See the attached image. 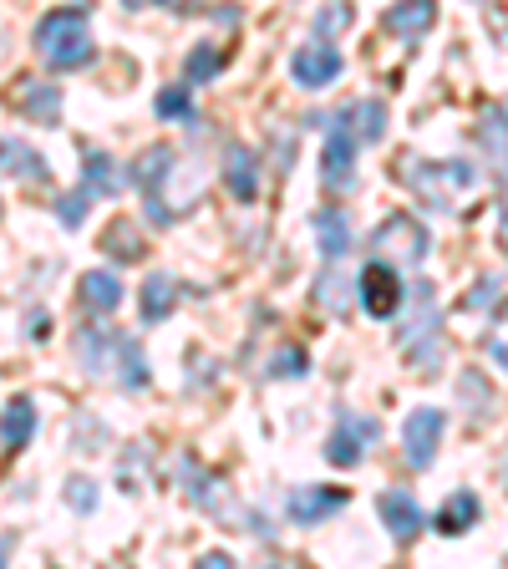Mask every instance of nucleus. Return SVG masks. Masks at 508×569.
I'll return each mask as SVG.
<instances>
[{"instance_id":"1","label":"nucleus","mask_w":508,"mask_h":569,"mask_svg":"<svg viewBox=\"0 0 508 569\" xmlns=\"http://www.w3.org/2000/svg\"><path fill=\"white\" fill-rule=\"evenodd\" d=\"M77 356H82L87 377H107V381H118V387H128V391L148 387V361H142L138 341L122 336V331H112L107 320H92V326L77 331Z\"/></svg>"},{"instance_id":"2","label":"nucleus","mask_w":508,"mask_h":569,"mask_svg":"<svg viewBox=\"0 0 508 569\" xmlns=\"http://www.w3.org/2000/svg\"><path fill=\"white\" fill-rule=\"evenodd\" d=\"M402 178L412 183V193L438 213H452L468 193L478 189V168L468 158H448V163H422L417 153L402 158Z\"/></svg>"},{"instance_id":"3","label":"nucleus","mask_w":508,"mask_h":569,"mask_svg":"<svg viewBox=\"0 0 508 569\" xmlns=\"http://www.w3.org/2000/svg\"><path fill=\"white\" fill-rule=\"evenodd\" d=\"M36 51H41V61H47L51 71L87 67V61H92V51H97L87 16L82 11H51V16H41V26H36Z\"/></svg>"},{"instance_id":"4","label":"nucleus","mask_w":508,"mask_h":569,"mask_svg":"<svg viewBox=\"0 0 508 569\" xmlns=\"http://www.w3.org/2000/svg\"><path fill=\"white\" fill-rule=\"evenodd\" d=\"M397 346L407 351L412 371H432L442 367V320H438V296H432V284H417L412 306H407L402 326H397Z\"/></svg>"},{"instance_id":"5","label":"nucleus","mask_w":508,"mask_h":569,"mask_svg":"<svg viewBox=\"0 0 508 569\" xmlns=\"http://www.w3.org/2000/svg\"><path fill=\"white\" fill-rule=\"evenodd\" d=\"M178 483H183V493L199 503V509H209L219 523H229V529H245V533H270L265 529V519L255 509H245L235 493H229L219 478L209 473V468H199V458H178Z\"/></svg>"},{"instance_id":"6","label":"nucleus","mask_w":508,"mask_h":569,"mask_svg":"<svg viewBox=\"0 0 508 569\" xmlns=\"http://www.w3.org/2000/svg\"><path fill=\"white\" fill-rule=\"evenodd\" d=\"M316 128H326V153H320V178H326V189L341 193L356 183V132H351V118L346 112H310Z\"/></svg>"},{"instance_id":"7","label":"nucleus","mask_w":508,"mask_h":569,"mask_svg":"<svg viewBox=\"0 0 508 569\" xmlns=\"http://www.w3.org/2000/svg\"><path fill=\"white\" fill-rule=\"evenodd\" d=\"M371 254L391 270H412V264L427 260V229L417 224L412 213H387L371 234Z\"/></svg>"},{"instance_id":"8","label":"nucleus","mask_w":508,"mask_h":569,"mask_svg":"<svg viewBox=\"0 0 508 569\" xmlns=\"http://www.w3.org/2000/svg\"><path fill=\"white\" fill-rule=\"evenodd\" d=\"M361 306H367V316H377V320H391L397 310H402V300H407V284L397 280V270L391 264H367L361 270Z\"/></svg>"},{"instance_id":"9","label":"nucleus","mask_w":508,"mask_h":569,"mask_svg":"<svg viewBox=\"0 0 508 569\" xmlns=\"http://www.w3.org/2000/svg\"><path fill=\"white\" fill-rule=\"evenodd\" d=\"M442 427L448 417L438 407H417L402 427V452H407V468H427V462L438 458V442H442Z\"/></svg>"},{"instance_id":"10","label":"nucleus","mask_w":508,"mask_h":569,"mask_svg":"<svg viewBox=\"0 0 508 569\" xmlns=\"http://www.w3.org/2000/svg\"><path fill=\"white\" fill-rule=\"evenodd\" d=\"M381 438V427L371 422V417H356V412H346L341 422H336V432H331V442H326V458L336 462V468H356V462L367 458V448Z\"/></svg>"},{"instance_id":"11","label":"nucleus","mask_w":508,"mask_h":569,"mask_svg":"<svg viewBox=\"0 0 508 569\" xmlns=\"http://www.w3.org/2000/svg\"><path fill=\"white\" fill-rule=\"evenodd\" d=\"M336 77H341V51H336V41L316 36V41H306V47L296 51V82L300 87L320 92V87H331Z\"/></svg>"},{"instance_id":"12","label":"nucleus","mask_w":508,"mask_h":569,"mask_svg":"<svg viewBox=\"0 0 508 569\" xmlns=\"http://www.w3.org/2000/svg\"><path fill=\"white\" fill-rule=\"evenodd\" d=\"M377 513H381V523H387V533L397 539V545H412L417 533H422V523H427V513L417 509V498L407 493V488H387V493L377 498Z\"/></svg>"},{"instance_id":"13","label":"nucleus","mask_w":508,"mask_h":569,"mask_svg":"<svg viewBox=\"0 0 508 569\" xmlns=\"http://www.w3.org/2000/svg\"><path fill=\"white\" fill-rule=\"evenodd\" d=\"M285 509H290V523H326L346 509V488H296Z\"/></svg>"},{"instance_id":"14","label":"nucleus","mask_w":508,"mask_h":569,"mask_svg":"<svg viewBox=\"0 0 508 569\" xmlns=\"http://www.w3.org/2000/svg\"><path fill=\"white\" fill-rule=\"evenodd\" d=\"M432 21H438V0H397V6L381 16V26H387L397 41H417V36H427Z\"/></svg>"},{"instance_id":"15","label":"nucleus","mask_w":508,"mask_h":569,"mask_svg":"<svg viewBox=\"0 0 508 569\" xmlns=\"http://www.w3.org/2000/svg\"><path fill=\"white\" fill-rule=\"evenodd\" d=\"M225 183H229V193L245 203L260 193V158L249 153L245 142H229L225 148Z\"/></svg>"},{"instance_id":"16","label":"nucleus","mask_w":508,"mask_h":569,"mask_svg":"<svg viewBox=\"0 0 508 569\" xmlns=\"http://www.w3.org/2000/svg\"><path fill=\"white\" fill-rule=\"evenodd\" d=\"M310 224H316V244H320V254H326V260H346V254H351L356 249V239H351V219H346L341 209H316V219H310Z\"/></svg>"},{"instance_id":"17","label":"nucleus","mask_w":508,"mask_h":569,"mask_svg":"<svg viewBox=\"0 0 508 569\" xmlns=\"http://www.w3.org/2000/svg\"><path fill=\"white\" fill-rule=\"evenodd\" d=\"M356 290H361V284H351L341 270H320V274H316V284H310V300H316V306L326 310V316L346 320V316H351Z\"/></svg>"},{"instance_id":"18","label":"nucleus","mask_w":508,"mask_h":569,"mask_svg":"<svg viewBox=\"0 0 508 569\" xmlns=\"http://www.w3.org/2000/svg\"><path fill=\"white\" fill-rule=\"evenodd\" d=\"M178 296H183V290H178L173 274H148V280H142V296H138V316L148 320V326H158V320L173 316Z\"/></svg>"},{"instance_id":"19","label":"nucleus","mask_w":508,"mask_h":569,"mask_svg":"<svg viewBox=\"0 0 508 569\" xmlns=\"http://www.w3.org/2000/svg\"><path fill=\"white\" fill-rule=\"evenodd\" d=\"M173 163H178V148H168V142H153V148L132 163V183L142 189V199H153V193L163 189V178L173 173Z\"/></svg>"},{"instance_id":"20","label":"nucleus","mask_w":508,"mask_h":569,"mask_svg":"<svg viewBox=\"0 0 508 569\" xmlns=\"http://www.w3.org/2000/svg\"><path fill=\"white\" fill-rule=\"evenodd\" d=\"M16 102H21V112L31 122H41V128H57L61 122V87L57 82H26L21 92H16Z\"/></svg>"},{"instance_id":"21","label":"nucleus","mask_w":508,"mask_h":569,"mask_svg":"<svg viewBox=\"0 0 508 569\" xmlns=\"http://www.w3.org/2000/svg\"><path fill=\"white\" fill-rule=\"evenodd\" d=\"M0 168L11 178H21V183H41V178H47L41 153H36L31 142H16V138H0Z\"/></svg>"},{"instance_id":"22","label":"nucleus","mask_w":508,"mask_h":569,"mask_svg":"<svg viewBox=\"0 0 508 569\" xmlns=\"http://www.w3.org/2000/svg\"><path fill=\"white\" fill-rule=\"evenodd\" d=\"M31 432H36V402L31 397H11L6 412H0V442H6V448H26Z\"/></svg>"},{"instance_id":"23","label":"nucleus","mask_w":508,"mask_h":569,"mask_svg":"<svg viewBox=\"0 0 508 569\" xmlns=\"http://www.w3.org/2000/svg\"><path fill=\"white\" fill-rule=\"evenodd\" d=\"M77 290H82V306L97 310V316L118 310V300H122V284H118V274H112V270H87Z\"/></svg>"},{"instance_id":"24","label":"nucleus","mask_w":508,"mask_h":569,"mask_svg":"<svg viewBox=\"0 0 508 569\" xmlns=\"http://www.w3.org/2000/svg\"><path fill=\"white\" fill-rule=\"evenodd\" d=\"M478 513H484V503H478V493H468V488H458V493L448 498L438 509V529L442 533H462V529H474Z\"/></svg>"},{"instance_id":"25","label":"nucleus","mask_w":508,"mask_h":569,"mask_svg":"<svg viewBox=\"0 0 508 569\" xmlns=\"http://www.w3.org/2000/svg\"><path fill=\"white\" fill-rule=\"evenodd\" d=\"M102 249L112 254V260H142V229L132 224V219H112L107 224V234H102Z\"/></svg>"},{"instance_id":"26","label":"nucleus","mask_w":508,"mask_h":569,"mask_svg":"<svg viewBox=\"0 0 508 569\" xmlns=\"http://www.w3.org/2000/svg\"><path fill=\"white\" fill-rule=\"evenodd\" d=\"M478 142H484V153L508 163V107H488L484 122H478Z\"/></svg>"},{"instance_id":"27","label":"nucleus","mask_w":508,"mask_h":569,"mask_svg":"<svg viewBox=\"0 0 508 569\" xmlns=\"http://www.w3.org/2000/svg\"><path fill=\"white\" fill-rule=\"evenodd\" d=\"M346 118H351V132L361 142H381V132H387V107L377 102V97H367V102L346 107Z\"/></svg>"},{"instance_id":"28","label":"nucleus","mask_w":508,"mask_h":569,"mask_svg":"<svg viewBox=\"0 0 508 569\" xmlns=\"http://www.w3.org/2000/svg\"><path fill=\"white\" fill-rule=\"evenodd\" d=\"M82 178H87L82 189H87V193H102V199H112V193H118V183H122L118 163H112V158H107V153H87Z\"/></svg>"},{"instance_id":"29","label":"nucleus","mask_w":508,"mask_h":569,"mask_svg":"<svg viewBox=\"0 0 508 569\" xmlns=\"http://www.w3.org/2000/svg\"><path fill=\"white\" fill-rule=\"evenodd\" d=\"M458 391L462 397H474V422H488V417H494V387H488V377L484 371H462L458 377Z\"/></svg>"},{"instance_id":"30","label":"nucleus","mask_w":508,"mask_h":569,"mask_svg":"<svg viewBox=\"0 0 508 569\" xmlns=\"http://www.w3.org/2000/svg\"><path fill=\"white\" fill-rule=\"evenodd\" d=\"M219 67H225V51L209 47V41H199V47L189 51V61H183V77H189V82H213Z\"/></svg>"},{"instance_id":"31","label":"nucleus","mask_w":508,"mask_h":569,"mask_svg":"<svg viewBox=\"0 0 508 569\" xmlns=\"http://www.w3.org/2000/svg\"><path fill=\"white\" fill-rule=\"evenodd\" d=\"M356 21V11L346 6V0H326L316 16V36H326V41H336V31H346V26Z\"/></svg>"},{"instance_id":"32","label":"nucleus","mask_w":508,"mask_h":569,"mask_svg":"<svg viewBox=\"0 0 508 569\" xmlns=\"http://www.w3.org/2000/svg\"><path fill=\"white\" fill-rule=\"evenodd\" d=\"M158 118H168V122L193 118V97H189V87H163V92H158Z\"/></svg>"},{"instance_id":"33","label":"nucleus","mask_w":508,"mask_h":569,"mask_svg":"<svg viewBox=\"0 0 508 569\" xmlns=\"http://www.w3.org/2000/svg\"><path fill=\"white\" fill-rule=\"evenodd\" d=\"M306 371H310L306 351H300V346H280V351H275V361L265 367V377H306Z\"/></svg>"},{"instance_id":"34","label":"nucleus","mask_w":508,"mask_h":569,"mask_svg":"<svg viewBox=\"0 0 508 569\" xmlns=\"http://www.w3.org/2000/svg\"><path fill=\"white\" fill-rule=\"evenodd\" d=\"M87 203H92V193H87V189L67 193V199L57 203V219H61V224H67V229H77V224H82V219H87Z\"/></svg>"},{"instance_id":"35","label":"nucleus","mask_w":508,"mask_h":569,"mask_svg":"<svg viewBox=\"0 0 508 569\" xmlns=\"http://www.w3.org/2000/svg\"><path fill=\"white\" fill-rule=\"evenodd\" d=\"M67 503L77 513H92L97 509V483L92 478H67Z\"/></svg>"},{"instance_id":"36","label":"nucleus","mask_w":508,"mask_h":569,"mask_svg":"<svg viewBox=\"0 0 508 569\" xmlns=\"http://www.w3.org/2000/svg\"><path fill=\"white\" fill-rule=\"evenodd\" d=\"M498 290H504V280H498V274H484V280H478L474 290H468V296H462V310H484V306H494Z\"/></svg>"},{"instance_id":"37","label":"nucleus","mask_w":508,"mask_h":569,"mask_svg":"<svg viewBox=\"0 0 508 569\" xmlns=\"http://www.w3.org/2000/svg\"><path fill=\"white\" fill-rule=\"evenodd\" d=\"M488 361H494L498 371H508V310L498 316L494 331H488Z\"/></svg>"},{"instance_id":"38","label":"nucleus","mask_w":508,"mask_h":569,"mask_svg":"<svg viewBox=\"0 0 508 569\" xmlns=\"http://www.w3.org/2000/svg\"><path fill=\"white\" fill-rule=\"evenodd\" d=\"M77 427H82V442H77V448H82V452H97V448H102L107 427H102V432H97V427H92V417H82V422H77Z\"/></svg>"},{"instance_id":"39","label":"nucleus","mask_w":508,"mask_h":569,"mask_svg":"<svg viewBox=\"0 0 508 569\" xmlns=\"http://www.w3.org/2000/svg\"><path fill=\"white\" fill-rule=\"evenodd\" d=\"M498 234H504V249H508V178H504V199H498Z\"/></svg>"},{"instance_id":"40","label":"nucleus","mask_w":508,"mask_h":569,"mask_svg":"<svg viewBox=\"0 0 508 569\" xmlns=\"http://www.w3.org/2000/svg\"><path fill=\"white\" fill-rule=\"evenodd\" d=\"M163 6H168V11H178V16H193V11H199V0H163Z\"/></svg>"},{"instance_id":"41","label":"nucleus","mask_w":508,"mask_h":569,"mask_svg":"<svg viewBox=\"0 0 508 569\" xmlns=\"http://www.w3.org/2000/svg\"><path fill=\"white\" fill-rule=\"evenodd\" d=\"M199 565H203V569H229V565H235V559H229V555H203Z\"/></svg>"},{"instance_id":"42","label":"nucleus","mask_w":508,"mask_h":569,"mask_svg":"<svg viewBox=\"0 0 508 569\" xmlns=\"http://www.w3.org/2000/svg\"><path fill=\"white\" fill-rule=\"evenodd\" d=\"M122 6H128V11H142V6H153V0H122Z\"/></svg>"},{"instance_id":"43","label":"nucleus","mask_w":508,"mask_h":569,"mask_svg":"<svg viewBox=\"0 0 508 569\" xmlns=\"http://www.w3.org/2000/svg\"><path fill=\"white\" fill-rule=\"evenodd\" d=\"M504 478H508V458H504Z\"/></svg>"}]
</instances>
